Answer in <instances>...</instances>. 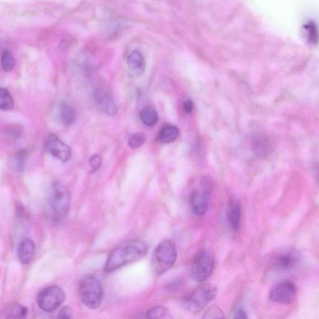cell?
Returning a JSON list of instances; mask_svg holds the SVG:
<instances>
[{
	"mask_svg": "<svg viewBox=\"0 0 319 319\" xmlns=\"http://www.w3.org/2000/svg\"><path fill=\"white\" fill-rule=\"evenodd\" d=\"M147 246L144 241L131 240L121 244L111 251L105 263V270L112 272L134 263L145 255Z\"/></svg>",
	"mask_w": 319,
	"mask_h": 319,
	"instance_id": "cell-1",
	"label": "cell"
},
{
	"mask_svg": "<svg viewBox=\"0 0 319 319\" xmlns=\"http://www.w3.org/2000/svg\"><path fill=\"white\" fill-rule=\"evenodd\" d=\"M177 258L175 244L170 240L161 242L153 251L151 257V268L153 272L160 276L169 270L175 263Z\"/></svg>",
	"mask_w": 319,
	"mask_h": 319,
	"instance_id": "cell-2",
	"label": "cell"
},
{
	"mask_svg": "<svg viewBox=\"0 0 319 319\" xmlns=\"http://www.w3.org/2000/svg\"><path fill=\"white\" fill-rule=\"evenodd\" d=\"M217 295V287L210 284H202L182 299V305L188 312H200L209 304Z\"/></svg>",
	"mask_w": 319,
	"mask_h": 319,
	"instance_id": "cell-3",
	"label": "cell"
},
{
	"mask_svg": "<svg viewBox=\"0 0 319 319\" xmlns=\"http://www.w3.org/2000/svg\"><path fill=\"white\" fill-rule=\"evenodd\" d=\"M79 295L84 305L90 309H97L102 302L103 290L102 284L92 275L83 277L79 286Z\"/></svg>",
	"mask_w": 319,
	"mask_h": 319,
	"instance_id": "cell-4",
	"label": "cell"
},
{
	"mask_svg": "<svg viewBox=\"0 0 319 319\" xmlns=\"http://www.w3.org/2000/svg\"><path fill=\"white\" fill-rule=\"evenodd\" d=\"M214 185L212 178L204 176L199 180L198 188L191 192L189 200L192 211L196 216L202 217L205 215Z\"/></svg>",
	"mask_w": 319,
	"mask_h": 319,
	"instance_id": "cell-5",
	"label": "cell"
},
{
	"mask_svg": "<svg viewBox=\"0 0 319 319\" xmlns=\"http://www.w3.org/2000/svg\"><path fill=\"white\" fill-rule=\"evenodd\" d=\"M49 204L55 219H63L68 212L71 204V195L69 190L60 181H55L52 184Z\"/></svg>",
	"mask_w": 319,
	"mask_h": 319,
	"instance_id": "cell-6",
	"label": "cell"
},
{
	"mask_svg": "<svg viewBox=\"0 0 319 319\" xmlns=\"http://www.w3.org/2000/svg\"><path fill=\"white\" fill-rule=\"evenodd\" d=\"M214 259L210 251L202 250L197 254L192 263L191 274L198 282H203L209 278L214 271Z\"/></svg>",
	"mask_w": 319,
	"mask_h": 319,
	"instance_id": "cell-7",
	"label": "cell"
},
{
	"mask_svg": "<svg viewBox=\"0 0 319 319\" xmlns=\"http://www.w3.org/2000/svg\"><path fill=\"white\" fill-rule=\"evenodd\" d=\"M65 299V293L61 287L53 286L45 288L39 293L37 302L41 310L51 312L60 307Z\"/></svg>",
	"mask_w": 319,
	"mask_h": 319,
	"instance_id": "cell-8",
	"label": "cell"
},
{
	"mask_svg": "<svg viewBox=\"0 0 319 319\" xmlns=\"http://www.w3.org/2000/svg\"><path fill=\"white\" fill-rule=\"evenodd\" d=\"M296 291V287L292 282L281 281L271 288L269 298L272 302L288 305L294 300Z\"/></svg>",
	"mask_w": 319,
	"mask_h": 319,
	"instance_id": "cell-9",
	"label": "cell"
},
{
	"mask_svg": "<svg viewBox=\"0 0 319 319\" xmlns=\"http://www.w3.org/2000/svg\"><path fill=\"white\" fill-rule=\"evenodd\" d=\"M46 147L52 156L63 162H67L71 159L72 150L56 135L50 134L46 139Z\"/></svg>",
	"mask_w": 319,
	"mask_h": 319,
	"instance_id": "cell-10",
	"label": "cell"
},
{
	"mask_svg": "<svg viewBox=\"0 0 319 319\" xmlns=\"http://www.w3.org/2000/svg\"><path fill=\"white\" fill-rule=\"evenodd\" d=\"M93 98L96 105L107 115L114 117L118 113V106L115 101L104 90L100 89H95L93 93Z\"/></svg>",
	"mask_w": 319,
	"mask_h": 319,
	"instance_id": "cell-11",
	"label": "cell"
},
{
	"mask_svg": "<svg viewBox=\"0 0 319 319\" xmlns=\"http://www.w3.org/2000/svg\"><path fill=\"white\" fill-rule=\"evenodd\" d=\"M241 207L239 199L232 197L228 203L227 218L228 224L233 230H239L241 224Z\"/></svg>",
	"mask_w": 319,
	"mask_h": 319,
	"instance_id": "cell-12",
	"label": "cell"
},
{
	"mask_svg": "<svg viewBox=\"0 0 319 319\" xmlns=\"http://www.w3.org/2000/svg\"><path fill=\"white\" fill-rule=\"evenodd\" d=\"M299 258L294 251H286L282 253L275 259L274 267L279 271H289L297 265Z\"/></svg>",
	"mask_w": 319,
	"mask_h": 319,
	"instance_id": "cell-13",
	"label": "cell"
},
{
	"mask_svg": "<svg viewBox=\"0 0 319 319\" xmlns=\"http://www.w3.org/2000/svg\"><path fill=\"white\" fill-rule=\"evenodd\" d=\"M127 64L130 71L136 76L144 73L145 61L143 54L139 50H134L130 53L127 59Z\"/></svg>",
	"mask_w": 319,
	"mask_h": 319,
	"instance_id": "cell-14",
	"label": "cell"
},
{
	"mask_svg": "<svg viewBox=\"0 0 319 319\" xmlns=\"http://www.w3.org/2000/svg\"><path fill=\"white\" fill-rule=\"evenodd\" d=\"M36 253V246L34 241L25 239L20 243L18 248V256L23 264H28L33 261Z\"/></svg>",
	"mask_w": 319,
	"mask_h": 319,
	"instance_id": "cell-15",
	"label": "cell"
},
{
	"mask_svg": "<svg viewBox=\"0 0 319 319\" xmlns=\"http://www.w3.org/2000/svg\"><path fill=\"white\" fill-rule=\"evenodd\" d=\"M27 151L25 149L18 150L10 157V167L15 172H24L27 162Z\"/></svg>",
	"mask_w": 319,
	"mask_h": 319,
	"instance_id": "cell-16",
	"label": "cell"
},
{
	"mask_svg": "<svg viewBox=\"0 0 319 319\" xmlns=\"http://www.w3.org/2000/svg\"><path fill=\"white\" fill-rule=\"evenodd\" d=\"M59 111L62 123L65 126H71L74 123L76 115L73 108L68 103L63 101L59 103Z\"/></svg>",
	"mask_w": 319,
	"mask_h": 319,
	"instance_id": "cell-17",
	"label": "cell"
},
{
	"mask_svg": "<svg viewBox=\"0 0 319 319\" xmlns=\"http://www.w3.org/2000/svg\"><path fill=\"white\" fill-rule=\"evenodd\" d=\"M178 134V129L175 126L168 124L161 129L158 138L163 144H169L175 141Z\"/></svg>",
	"mask_w": 319,
	"mask_h": 319,
	"instance_id": "cell-18",
	"label": "cell"
},
{
	"mask_svg": "<svg viewBox=\"0 0 319 319\" xmlns=\"http://www.w3.org/2000/svg\"><path fill=\"white\" fill-rule=\"evenodd\" d=\"M28 310L25 306L15 303L5 309L4 315L5 318H24L27 317Z\"/></svg>",
	"mask_w": 319,
	"mask_h": 319,
	"instance_id": "cell-19",
	"label": "cell"
},
{
	"mask_svg": "<svg viewBox=\"0 0 319 319\" xmlns=\"http://www.w3.org/2000/svg\"><path fill=\"white\" fill-rule=\"evenodd\" d=\"M140 118L144 125L153 127L156 125L159 121L157 111L151 107H145L140 113Z\"/></svg>",
	"mask_w": 319,
	"mask_h": 319,
	"instance_id": "cell-20",
	"label": "cell"
},
{
	"mask_svg": "<svg viewBox=\"0 0 319 319\" xmlns=\"http://www.w3.org/2000/svg\"><path fill=\"white\" fill-rule=\"evenodd\" d=\"M14 108V100L9 90L2 87L0 89V109L2 111H11Z\"/></svg>",
	"mask_w": 319,
	"mask_h": 319,
	"instance_id": "cell-21",
	"label": "cell"
},
{
	"mask_svg": "<svg viewBox=\"0 0 319 319\" xmlns=\"http://www.w3.org/2000/svg\"><path fill=\"white\" fill-rule=\"evenodd\" d=\"M146 317L165 319L173 318L169 310L163 306H157L150 309L146 313Z\"/></svg>",
	"mask_w": 319,
	"mask_h": 319,
	"instance_id": "cell-22",
	"label": "cell"
},
{
	"mask_svg": "<svg viewBox=\"0 0 319 319\" xmlns=\"http://www.w3.org/2000/svg\"><path fill=\"white\" fill-rule=\"evenodd\" d=\"M15 61L14 56L9 50L3 51L1 58L2 68L5 72H10L14 69Z\"/></svg>",
	"mask_w": 319,
	"mask_h": 319,
	"instance_id": "cell-23",
	"label": "cell"
},
{
	"mask_svg": "<svg viewBox=\"0 0 319 319\" xmlns=\"http://www.w3.org/2000/svg\"><path fill=\"white\" fill-rule=\"evenodd\" d=\"M145 141V136L144 134L137 133L131 137L129 140V146L132 149H136L141 147Z\"/></svg>",
	"mask_w": 319,
	"mask_h": 319,
	"instance_id": "cell-24",
	"label": "cell"
},
{
	"mask_svg": "<svg viewBox=\"0 0 319 319\" xmlns=\"http://www.w3.org/2000/svg\"><path fill=\"white\" fill-rule=\"evenodd\" d=\"M224 317V313L223 312L221 308L217 307V306H214V307L209 308L203 316V318H219Z\"/></svg>",
	"mask_w": 319,
	"mask_h": 319,
	"instance_id": "cell-25",
	"label": "cell"
},
{
	"mask_svg": "<svg viewBox=\"0 0 319 319\" xmlns=\"http://www.w3.org/2000/svg\"><path fill=\"white\" fill-rule=\"evenodd\" d=\"M90 167L92 168V172H95L99 170L102 164V159L100 155L98 154L93 155L90 157L89 160Z\"/></svg>",
	"mask_w": 319,
	"mask_h": 319,
	"instance_id": "cell-26",
	"label": "cell"
},
{
	"mask_svg": "<svg viewBox=\"0 0 319 319\" xmlns=\"http://www.w3.org/2000/svg\"><path fill=\"white\" fill-rule=\"evenodd\" d=\"M5 134H7L8 138L10 139V141H15L22 137V131L21 129L17 128V127H13V128L8 129L5 132Z\"/></svg>",
	"mask_w": 319,
	"mask_h": 319,
	"instance_id": "cell-27",
	"label": "cell"
},
{
	"mask_svg": "<svg viewBox=\"0 0 319 319\" xmlns=\"http://www.w3.org/2000/svg\"><path fill=\"white\" fill-rule=\"evenodd\" d=\"M230 317L233 318H247L248 315L243 308L238 307L233 310Z\"/></svg>",
	"mask_w": 319,
	"mask_h": 319,
	"instance_id": "cell-28",
	"label": "cell"
},
{
	"mask_svg": "<svg viewBox=\"0 0 319 319\" xmlns=\"http://www.w3.org/2000/svg\"><path fill=\"white\" fill-rule=\"evenodd\" d=\"M72 310L71 308L69 307H64L62 308L61 310L59 311L58 313L59 318H63V319H69L72 318Z\"/></svg>",
	"mask_w": 319,
	"mask_h": 319,
	"instance_id": "cell-29",
	"label": "cell"
},
{
	"mask_svg": "<svg viewBox=\"0 0 319 319\" xmlns=\"http://www.w3.org/2000/svg\"><path fill=\"white\" fill-rule=\"evenodd\" d=\"M183 109L185 112L190 114L193 110V103L191 100H186L184 102Z\"/></svg>",
	"mask_w": 319,
	"mask_h": 319,
	"instance_id": "cell-30",
	"label": "cell"
},
{
	"mask_svg": "<svg viewBox=\"0 0 319 319\" xmlns=\"http://www.w3.org/2000/svg\"><path fill=\"white\" fill-rule=\"evenodd\" d=\"M181 284H182V282H181V281H175L174 283L170 284V286H168V289L172 290L178 289V288L181 286Z\"/></svg>",
	"mask_w": 319,
	"mask_h": 319,
	"instance_id": "cell-31",
	"label": "cell"
},
{
	"mask_svg": "<svg viewBox=\"0 0 319 319\" xmlns=\"http://www.w3.org/2000/svg\"><path fill=\"white\" fill-rule=\"evenodd\" d=\"M318 178H319V171H318Z\"/></svg>",
	"mask_w": 319,
	"mask_h": 319,
	"instance_id": "cell-32",
	"label": "cell"
}]
</instances>
